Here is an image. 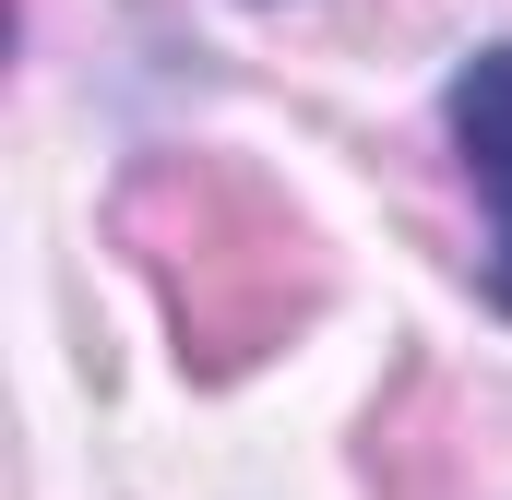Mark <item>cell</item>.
<instances>
[{
    "instance_id": "1",
    "label": "cell",
    "mask_w": 512,
    "mask_h": 500,
    "mask_svg": "<svg viewBox=\"0 0 512 500\" xmlns=\"http://www.w3.org/2000/svg\"><path fill=\"white\" fill-rule=\"evenodd\" d=\"M441 131H453V167H465V191H477V227H489L477 286H489V310H512V36L453 72Z\"/></svg>"
}]
</instances>
